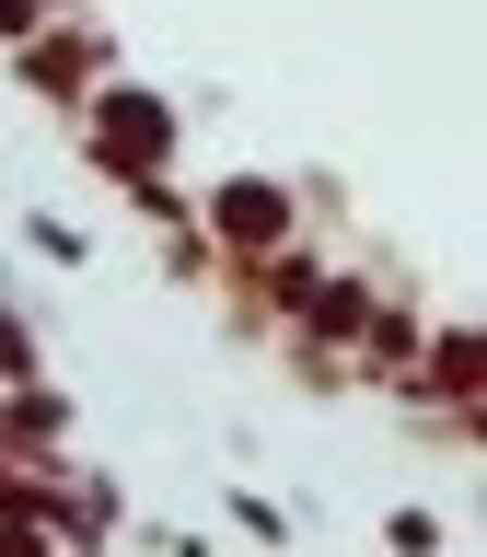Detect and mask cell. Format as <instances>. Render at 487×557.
<instances>
[{"label": "cell", "instance_id": "obj_3", "mask_svg": "<svg viewBox=\"0 0 487 557\" xmlns=\"http://www.w3.org/2000/svg\"><path fill=\"white\" fill-rule=\"evenodd\" d=\"M198 233L221 268H244V256H278V244H302V186H278V174H221L198 198Z\"/></svg>", "mask_w": 487, "mask_h": 557}, {"label": "cell", "instance_id": "obj_9", "mask_svg": "<svg viewBox=\"0 0 487 557\" xmlns=\"http://www.w3.org/2000/svg\"><path fill=\"white\" fill-rule=\"evenodd\" d=\"M116 198H128L139 221H151V233H174V221H198V198H186V186H174V174H128V186H116Z\"/></svg>", "mask_w": 487, "mask_h": 557}, {"label": "cell", "instance_id": "obj_1", "mask_svg": "<svg viewBox=\"0 0 487 557\" xmlns=\"http://www.w3.org/2000/svg\"><path fill=\"white\" fill-rule=\"evenodd\" d=\"M70 128H82V163H93L104 186H128V174H174V151H186V104L151 94V82H128V70H104Z\"/></svg>", "mask_w": 487, "mask_h": 557}, {"label": "cell", "instance_id": "obj_16", "mask_svg": "<svg viewBox=\"0 0 487 557\" xmlns=\"http://www.w3.org/2000/svg\"><path fill=\"white\" fill-rule=\"evenodd\" d=\"M0 511H24V476H0Z\"/></svg>", "mask_w": 487, "mask_h": 557}, {"label": "cell", "instance_id": "obj_11", "mask_svg": "<svg viewBox=\"0 0 487 557\" xmlns=\"http://www.w3.org/2000/svg\"><path fill=\"white\" fill-rule=\"evenodd\" d=\"M383 546H395V557H441L452 534H441V511H417V499H395V511H383Z\"/></svg>", "mask_w": 487, "mask_h": 557}, {"label": "cell", "instance_id": "obj_10", "mask_svg": "<svg viewBox=\"0 0 487 557\" xmlns=\"http://www.w3.org/2000/svg\"><path fill=\"white\" fill-rule=\"evenodd\" d=\"M24 244L47 256V268H93V233H70L59 209H24Z\"/></svg>", "mask_w": 487, "mask_h": 557}, {"label": "cell", "instance_id": "obj_17", "mask_svg": "<svg viewBox=\"0 0 487 557\" xmlns=\"http://www.w3.org/2000/svg\"><path fill=\"white\" fill-rule=\"evenodd\" d=\"M35 12H70V0H35Z\"/></svg>", "mask_w": 487, "mask_h": 557}, {"label": "cell", "instance_id": "obj_5", "mask_svg": "<svg viewBox=\"0 0 487 557\" xmlns=\"http://www.w3.org/2000/svg\"><path fill=\"white\" fill-rule=\"evenodd\" d=\"M372 302H383V290H372L360 268H325V278L302 290V302L278 313V348H290L302 372H348V348H360V325H372Z\"/></svg>", "mask_w": 487, "mask_h": 557}, {"label": "cell", "instance_id": "obj_12", "mask_svg": "<svg viewBox=\"0 0 487 557\" xmlns=\"http://www.w3.org/2000/svg\"><path fill=\"white\" fill-rule=\"evenodd\" d=\"M35 372H47V348H35L24 302H0V383H35Z\"/></svg>", "mask_w": 487, "mask_h": 557}, {"label": "cell", "instance_id": "obj_15", "mask_svg": "<svg viewBox=\"0 0 487 557\" xmlns=\"http://www.w3.org/2000/svg\"><path fill=\"white\" fill-rule=\"evenodd\" d=\"M35 24H47V12H35V0H0V59H12V47H24Z\"/></svg>", "mask_w": 487, "mask_h": 557}, {"label": "cell", "instance_id": "obj_2", "mask_svg": "<svg viewBox=\"0 0 487 557\" xmlns=\"http://www.w3.org/2000/svg\"><path fill=\"white\" fill-rule=\"evenodd\" d=\"M395 395H407V407H429L452 442H487V337H476V325H429Z\"/></svg>", "mask_w": 487, "mask_h": 557}, {"label": "cell", "instance_id": "obj_13", "mask_svg": "<svg viewBox=\"0 0 487 557\" xmlns=\"http://www.w3.org/2000/svg\"><path fill=\"white\" fill-rule=\"evenodd\" d=\"M163 278H186V290H198V278H221V256H209L198 221H174V233H163Z\"/></svg>", "mask_w": 487, "mask_h": 557}, {"label": "cell", "instance_id": "obj_7", "mask_svg": "<svg viewBox=\"0 0 487 557\" xmlns=\"http://www.w3.org/2000/svg\"><path fill=\"white\" fill-rule=\"evenodd\" d=\"M417 337H429V313H417L407 290H383L372 325H360V348H348V383H383V395H395V383H407V360H417Z\"/></svg>", "mask_w": 487, "mask_h": 557}, {"label": "cell", "instance_id": "obj_6", "mask_svg": "<svg viewBox=\"0 0 487 557\" xmlns=\"http://www.w3.org/2000/svg\"><path fill=\"white\" fill-rule=\"evenodd\" d=\"M0 453H12V465L70 453V395H59L47 372H35V383H0Z\"/></svg>", "mask_w": 487, "mask_h": 557}, {"label": "cell", "instance_id": "obj_8", "mask_svg": "<svg viewBox=\"0 0 487 557\" xmlns=\"http://www.w3.org/2000/svg\"><path fill=\"white\" fill-rule=\"evenodd\" d=\"M221 511H233V522H244V534H255L267 557H290V546H302V534H290V511H278L267 487H221Z\"/></svg>", "mask_w": 487, "mask_h": 557}, {"label": "cell", "instance_id": "obj_4", "mask_svg": "<svg viewBox=\"0 0 487 557\" xmlns=\"http://www.w3.org/2000/svg\"><path fill=\"white\" fill-rule=\"evenodd\" d=\"M104 70H116V35H104L93 12H47V24L12 47V82H24L35 104H59V116H82V94H93Z\"/></svg>", "mask_w": 487, "mask_h": 557}, {"label": "cell", "instance_id": "obj_14", "mask_svg": "<svg viewBox=\"0 0 487 557\" xmlns=\"http://www.w3.org/2000/svg\"><path fill=\"white\" fill-rule=\"evenodd\" d=\"M151 557H209V534H186V522H128Z\"/></svg>", "mask_w": 487, "mask_h": 557}]
</instances>
